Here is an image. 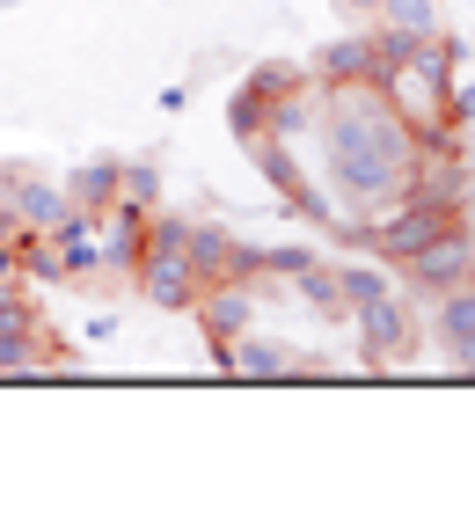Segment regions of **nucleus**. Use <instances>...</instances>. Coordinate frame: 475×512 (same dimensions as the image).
<instances>
[{"label":"nucleus","mask_w":475,"mask_h":512,"mask_svg":"<svg viewBox=\"0 0 475 512\" xmlns=\"http://www.w3.org/2000/svg\"><path fill=\"white\" fill-rule=\"evenodd\" d=\"M417 147H424V132L402 118L380 88H329L322 125H315V139H307L315 169L337 183L351 205H366V213H380L388 198L410 191Z\"/></svg>","instance_id":"obj_1"},{"label":"nucleus","mask_w":475,"mask_h":512,"mask_svg":"<svg viewBox=\"0 0 475 512\" xmlns=\"http://www.w3.org/2000/svg\"><path fill=\"white\" fill-rule=\"evenodd\" d=\"M454 81H461V37L432 30V37H417L410 52L388 66L380 96H388L417 132H461L454 125Z\"/></svg>","instance_id":"obj_2"},{"label":"nucleus","mask_w":475,"mask_h":512,"mask_svg":"<svg viewBox=\"0 0 475 512\" xmlns=\"http://www.w3.org/2000/svg\"><path fill=\"white\" fill-rule=\"evenodd\" d=\"M132 293L161 315H190V300L205 293V271L190 256V220L183 213H154L147 220V249L132 264Z\"/></svg>","instance_id":"obj_3"},{"label":"nucleus","mask_w":475,"mask_h":512,"mask_svg":"<svg viewBox=\"0 0 475 512\" xmlns=\"http://www.w3.org/2000/svg\"><path fill=\"white\" fill-rule=\"evenodd\" d=\"M22 374H81V352H66V337H52L30 286H0V381Z\"/></svg>","instance_id":"obj_4"},{"label":"nucleus","mask_w":475,"mask_h":512,"mask_svg":"<svg viewBox=\"0 0 475 512\" xmlns=\"http://www.w3.org/2000/svg\"><path fill=\"white\" fill-rule=\"evenodd\" d=\"M417 337H424V315H417V300L402 286H388V293H373V300L351 308V344H359L366 374H410Z\"/></svg>","instance_id":"obj_5"},{"label":"nucleus","mask_w":475,"mask_h":512,"mask_svg":"<svg viewBox=\"0 0 475 512\" xmlns=\"http://www.w3.org/2000/svg\"><path fill=\"white\" fill-rule=\"evenodd\" d=\"M417 37H402V30H380V22H359V30L351 37H329L322 52H315V66H307V74H315L322 88H380L388 81V66L410 52Z\"/></svg>","instance_id":"obj_6"},{"label":"nucleus","mask_w":475,"mask_h":512,"mask_svg":"<svg viewBox=\"0 0 475 512\" xmlns=\"http://www.w3.org/2000/svg\"><path fill=\"white\" fill-rule=\"evenodd\" d=\"M446 220H461V213H446V205L417 198V191H402V198L380 205V213H366V249L380 256V264H402V256H417Z\"/></svg>","instance_id":"obj_7"},{"label":"nucleus","mask_w":475,"mask_h":512,"mask_svg":"<svg viewBox=\"0 0 475 512\" xmlns=\"http://www.w3.org/2000/svg\"><path fill=\"white\" fill-rule=\"evenodd\" d=\"M402 286H410L417 300H432V293H446V286H468L475 278V227L468 220H446L432 242H424L417 256H402Z\"/></svg>","instance_id":"obj_8"},{"label":"nucleus","mask_w":475,"mask_h":512,"mask_svg":"<svg viewBox=\"0 0 475 512\" xmlns=\"http://www.w3.org/2000/svg\"><path fill=\"white\" fill-rule=\"evenodd\" d=\"M0 213H8L22 235H44V227L66 220V183L30 169V161H8V169H0Z\"/></svg>","instance_id":"obj_9"},{"label":"nucleus","mask_w":475,"mask_h":512,"mask_svg":"<svg viewBox=\"0 0 475 512\" xmlns=\"http://www.w3.org/2000/svg\"><path fill=\"white\" fill-rule=\"evenodd\" d=\"M424 330H432V344L446 352V366H454L461 381H475V278L424 300Z\"/></svg>","instance_id":"obj_10"},{"label":"nucleus","mask_w":475,"mask_h":512,"mask_svg":"<svg viewBox=\"0 0 475 512\" xmlns=\"http://www.w3.org/2000/svg\"><path fill=\"white\" fill-rule=\"evenodd\" d=\"M190 256H198L205 286H227V278H249V286H264V242H242L234 227L190 220Z\"/></svg>","instance_id":"obj_11"},{"label":"nucleus","mask_w":475,"mask_h":512,"mask_svg":"<svg viewBox=\"0 0 475 512\" xmlns=\"http://www.w3.org/2000/svg\"><path fill=\"white\" fill-rule=\"evenodd\" d=\"M410 191L446 205V213H461L468 198V161H461V132H424L417 147V169H410Z\"/></svg>","instance_id":"obj_12"},{"label":"nucleus","mask_w":475,"mask_h":512,"mask_svg":"<svg viewBox=\"0 0 475 512\" xmlns=\"http://www.w3.org/2000/svg\"><path fill=\"white\" fill-rule=\"evenodd\" d=\"M293 344H278V337H264V330H242V337H220L212 344V366L220 374H234V381H293Z\"/></svg>","instance_id":"obj_13"},{"label":"nucleus","mask_w":475,"mask_h":512,"mask_svg":"<svg viewBox=\"0 0 475 512\" xmlns=\"http://www.w3.org/2000/svg\"><path fill=\"white\" fill-rule=\"evenodd\" d=\"M256 308H264V286H249V278H227V286H205L198 300H190V315H198L205 344H220V337H242V330H256Z\"/></svg>","instance_id":"obj_14"},{"label":"nucleus","mask_w":475,"mask_h":512,"mask_svg":"<svg viewBox=\"0 0 475 512\" xmlns=\"http://www.w3.org/2000/svg\"><path fill=\"white\" fill-rule=\"evenodd\" d=\"M117 169H125L117 154L81 161V169L66 176V205H81V213H103V205H117Z\"/></svg>","instance_id":"obj_15"},{"label":"nucleus","mask_w":475,"mask_h":512,"mask_svg":"<svg viewBox=\"0 0 475 512\" xmlns=\"http://www.w3.org/2000/svg\"><path fill=\"white\" fill-rule=\"evenodd\" d=\"M300 81H307V66H293V59H256V66H249V74L234 81V88H249V96L264 103V125H271V110H278L285 96H293Z\"/></svg>","instance_id":"obj_16"},{"label":"nucleus","mask_w":475,"mask_h":512,"mask_svg":"<svg viewBox=\"0 0 475 512\" xmlns=\"http://www.w3.org/2000/svg\"><path fill=\"white\" fill-rule=\"evenodd\" d=\"M380 30H402V37H432L439 30V0H380Z\"/></svg>","instance_id":"obj_17"},{"label":"nucleus","mask_w":475,"mask_h":512,"mask_svg":"<svg viewBox=\"0 0 475 512\" xmlns=\"http://www.w3.org/2000/svg\"><path fill=\"white\" fill-rule=\"evenodd\" d=\"M117 198H125V205H139V213H161V169L132 154L125 169H117Z\"/></svg>","instance_id":"obj_18"},{"label":"nucleus","mask_w":475,"mask_h":512,"mask_svg":"<svg viewBox=\"0 0 475 512\" xmlns=\"http://www.w3.org/2000/svg\"><path fill=\"white\" fill-rule=\"evenodd\" d=\"M337 286H344V308H359V300L395 286V264H337Z\"/></svg>","instance_id":"obj_19"},{"label":"nucleus","mask_w":475,"mask_h":512,"mask_svg":"<svg viewBox=\"0 0 475 512\" xmlns=\"http://www.w3.org/2000/svg\"><path fill=\"white\" fill-rule=\"evenodd\" d=\"M0 286H30V278H22V227L0 213Z\"/></svg>","instance_id":"obj_20"},{"label":"nucleus","mask_w":475,"mask_h":512,"mask_svg":"<svg viewBox=\"0 0 475 512\" xmlns=\"http://www.w3.org/2000/svg\"><path fill=\"white\" fill-rule=\"evenodd\" d=\"M454 125H475V81H454Z\"/></svg>","instance_id":"obj_21"},{"label":"nucleus","mask_w":475,"mask_h":512,"mask_svg":"<svg viewBox=\"0 0 475 512\" xmlns=\"http://www.w3.org/2000/svg\"><path fill=\"white\" fill-rule=\"evenodd\" d=\"M337 15H344V22H373L380 0H337Z\"/></svg>","instance_id":"obj_22"},{"label":"nucleus","mask_w":475,"mask_h":512,"mask_svg":"<svg viewBox=\"0 0 475 512\" xmlns=\"http://www.w3.org/2000/svg\"><path fill=\"white\" fill-rule=\"evenodd\" d=\"M0 8H22V0H0Z\"/></svg>","instance_id":"obj_23"}]
</instances>
